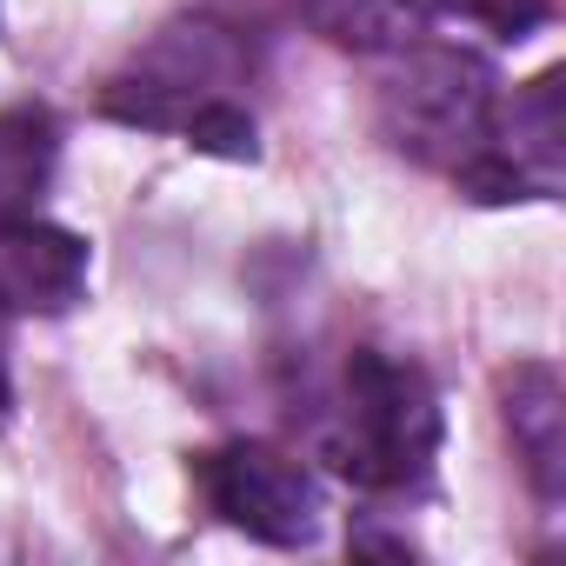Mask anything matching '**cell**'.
<instances>
[{
    "instance_id": "obj_1",
    "label": "cell",
    "mask_w": 566,
    "mask_h": 566,
    "mask_svg": "<svg viewBox=\"0 0 566 566\" xmlns=\"http://www.w3.org/2000/svg\"><path fill=\"white\" fill-rule=\"evenodd\" d=\"M380 134L447 174H467L500 147V81L467 48H407L400 74L380 87Z\"/></svg>"
},
{
    "instance_id": "obj_2",
    "label": "cell",
    "mask_w": 566,
    "mask_h": 566,
    "mask_svg": "<svg viewBox=\"0 0 566 566\" xmlns=\"http://www.w3.org/2000/svg\"><path fill=\"white\" fill-rule=\"evenodd\" d=\"M440 453V400L420 367L360 347L347 360V407L334 460L360 486H420Z\"/></svg>"
},
{
    "instance_id": "obj_3",
    "label": "cell",
    "mask_w": 566,
    "mask_h": 566,
    "mask_svg": "<svg viewBox=\"0 0 566 566\" xmlns=\"http://www.w3.org/2000/svg\"><path fill=\"white\" fill-rule=\"evenodd\" d=\"M240 74H247V48L233 41V28H220V21H174V28L154 34L147 54H134L127 74L107 81L101 114L120 120V127L180 134L187 114L220 101Z\"/></svg>"
},
{
    "instance_id": "obj_4",
    "label": "cell",
    "mask_w": 566,
    "mask_h": 566,
    "mask_svg": "<svg viewBox=\"0 0 566 566\" xmlns=\"http://www.w3.org/2000/svg\"><path fill=\"white\" fill-rule=\"evenodd\" d=\"M200 486H207V506L227 526H240L247 539L307 546L321 533V486L294 453H280V447L233 440V447L200 460Z\"/></svg>"
},
{
    "instance_id": "obj_5",
    "label": "cell",
    "mask_w": 566,
    "mask_h": 566,
    "mask_svg": "<svg viewBox=\"0 0 566 566\" xmlns=\"http://www.w3.org/2000/svg\"><path fill=\"white\" fill-rule=\"evenodd\" d=\"M81 294H87V240L41 213H0V307L67 314Z\"/></svg>"
},
{
    "instance_id": "obj_6",
    "label": "cell",
    "mask_w": 566,
    "mask_h": 566,
    "mask_svg": "<svg viewBox=\"0 0 566 566\" xmlns=\"http://www.w3.org/2000/svg\"><path fill=\"white\" fill-rule=\"evenodd\" d=\"M500 420L513 433V453L533 480V493L553 506L566 493V387L546 360H513L500 374Z\"/></svg>"
},
{
    "instance_id": "obj_7",
    "label": "cell",
    "mask_w": 566,
    "mask_h": 566,
    "mask_svg": "<svg viewBox=\"0 0 566 566\" xmlns=\"http://www.w3.org/2000/svg\"><path fill=\"white\" fill-rule=\"evenodd\" d=\"M301 14L334 48H354V54H407L440 21V0H301Z\"/></svg>"
},
{
    "instance_id": "obj_8",
    "label": "cell",
    "mask_w": 566,
    "mask_h": 566,
    "mask_svg": "<svg viewBox=\"0 0 566 566\" xmlns=\"http://www.w3.org/2000/svg\"><path fill=\"white\" fill-rule=\"evenodd\" d=\"M48 174H54V114L8 107L0 114V213H34Z\"/></svg>"
},
{
    "instance_id": "obj_9",
    "label": "cell",
    "mask_w": 566,
    "mask_h": 566,
    "mask_svg": "<svg viewBox=\"0 0 566 566\" xmlns=\"http://www.w3.org/2000/svg\"><path fill=\"white\" fill-rule=\"evenodd\" d=\"M566 154V120H559V74L526 81V94L513 101V160L533 174V187H553Z\"/></svg>"
},
{
    "instance_id": "obj_10",
    "label": "cell",
    "mask_w": 566,
    "mask_h": 566,
    "mask_svg": "<svg viewBox=\"0 0 566 566\" xmlns=\"http://www.w3.org/2000/svg\"><path fill=\"white\" fill-rule=\"evenodd\" d=\"M180 134H187L193 154H213V160H253V114L233 107L227 94L207 101V107H193Z\"/></svg>"
},
{
    "instance_id": "obj_11",
    "label": "cell",
    "mask_w": 566,
    "mask_h": 566,
    "mask_svg": "<svg viewBox=\"0 0 566 566\" xmlns=\"http://www.w3.org/2000/svg\"><path fill=\"white\" fill-rule=\"evenodd\" d=\"M440 8H453L460 21L486 28L493 41H526L546 21V0H440Z\"/></svg>"
},
{
    "instance_id": "obj_12",
    "label": "cell",
    "mask_w": 566,
    "mask_h": 566,
    "mask_svg": "<svg viewBox=\"0 0 566 566\" xmlns=\"http://www.w3.org/2000/svg\"><path fill=\"white\" fill-rule=\"evenodd\" d=\"M8 400H14V380H8V354H0V413H8Z\"/></svg>"
}]
</instances>
